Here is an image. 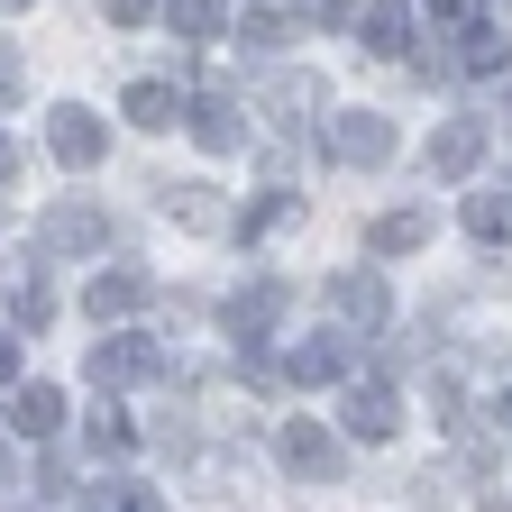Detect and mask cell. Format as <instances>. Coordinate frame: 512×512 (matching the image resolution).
<instances>
[{
  "label": "cell",
  "instance_id": "obj_1",
  "mask_svg": "<svg viewBox=\"0 0 512 512\" xmlns=\"http://www.w3.org/2000/svg\"><path fill=\"white\" fill-rule=\"evenodd\" d=\"M330 311L348 320L357 339H384V320H394V293H384V275H375V266H348V275L330 284Z\"/></svg>",
  "mask_w": 512,
  "mask_h": 512
},
{
  "label": "cell",
  "instance_id": "obj_2",
  "mask_svg": "<svg viewBox=\"0 0 512 512\" xmlns=\"http://www.w3.org/2000/svg\"><path fill=\"white\" fill-rule=\"evenodd\" d=\"M330 156H339V165H394V119H384V110L330 119Z\"/></svg>",
  "mask_w": 512,
  "mask_h": 512
},
{
  "label": "cell",
  "instance_id": "obj_3",
  "mask_svg": "<svg viewBox=\"0 0 512 512\" xmlns=\"http://www.w3.org/2000/svg\"><path fill=\"white\" fill-rule=\"evenodd\" d=\"M46 147H55V165H74V174L101 165V119H92L83 101H64V110L46 119Z\"/></svg>",
  "mask_w": 512,
  "mask_h": 512
},
{
  "label": "cell",
  "instance_id": "obj_4",
  "mask_svg": "<svg viewBox=\"0 0 512 512\" xmlns=\"http://www.w3.org/2000/svg\"><path fill=\"white\" fill-rule=\"evenodd\" d=\"M101 238H110V220H101V211H83V202L46 211V229H37V247H46V256H92Z\"/></svg>",
  "mask_w": 512,
  "mask_h": 512
},
{
  "label": "cell",
  "instance_id": "obj_5",
  "mask_svg": "<svg viewBox=\"0 0 512 512\" xmlns=\"http://www.w3.org/2000/svg\"><path fill=\"white\" fill-rule=\"evenodd\" d=\"M147 375H165V348H147V339H101L92 348V384H147Z\"/></svg>",
  "mask_w": 512,
  "mask_h": 512
},
{
  "label": "cell",
  "instance_id": "obj_6",
  "mask_svg": "<svg viewBox=\"0 0 512 512\" xmlns=\"http://www.w3.org/2000/svg\"><path fill=\"white\" fill-rule=\"evenodd\" d=\"M275 448H284V467H293V476H339V439L320 430V421H284Z\"/></svg>",
  "mask_w": 512,
  "mask_h": 512
},
{
  "label": "cell",
  "instance_id": "obj_7",
  "mask_svg": "<svg viewBox=\"0 0 512 512\" xmlns=\"http://www.w3.org/2000/svg\"><path fill=\"white\" fill-rule=\"evenodd\" d=\"M430 165H439L448 183H458V174H476V165H485V119H448L439 138H430Z\"/></svg>",
  "mask_w": 512,
  "mask_h": 512
},
{
  "label": "cell",
  "instance_id": "obj_8",
  "mask_svg": "<svg viewBox=\"0 0 512 512\" xmlns=\"http://www.w3.org/2000/svg\"><path fill=\"white\" fill-rule=\"evenodd\" d=\"M165 220H183V229H202V238L238 229V220L220 211V192H211V183H165Z\"/></svg>",
  "mask_w": 512,
  "mask_h": 512
},
{
  "label": "cell",
  "instance_id": "obj_9",
  "mask_svg": "<svg viewBox=\"0 0 512 512\" xmlns=\"http://www.w3.org/2000/svg\"><path fill=\"white\" fill-rule=\"evenodd\" d=\"M284 320V284H247V293H229V330H238V348H256Z\"/></svg>",
  "mask_w": 512,
  "mask_h": 512
},
{
  "label": "cell",
  "instance_id": "obj_10",
  "mask_svg": "<svg viewBox=\"0 0 512 512\" xmlns=\"http://www.w3.org/2000/svg\"><path fill=\"white\" fill-rule=\"evenodd\" d=\"M10 430L19 439H55L64 430V394H55V384H19V394H10Z\"/></svg>",
  "mask_w": 512,
  "mask_h": 512
},
{
  "label": "cell",
  "instance_id": "obj_11",
  "mask_svg": "<svg viewBox=\"0 0 512 512\" xmlns=\"http://www.w3.org/2000/svg\"><path fill=\"white\" fill-rule=\"evenodd\" d=\"M357 37H366V55H412V10L403 0H366Z\"/></svg>",
  "mask_w": 512,
  "mask_h": 512
},
{
  "label": "cell",
  "instance_id": "obj_12",
  "mask_svg": "<svg viewBox=\"0 0 512 512\" xmlns=\"http://www.w3.org/2000/svg\"><path fill=\"white\" fill-rule=\"evenodd\" d=\"M147 293H156L147 275H128V266H119V275H92V293H83V311H92V320H128V311H138Z\"/></svg>",
  "mask_w": 512,
  "mask_h": 512
},
{
  "label": "cell",
  "instance_id": "obj_13",
  "mask_svg": "<svg viewBox=\"0 0 512 512\" xmlns=\"http://www.w3.org/2000/svg\"><path fill=\"white\" fill-rule=\"evenodd\" d=\"M394 421H403V403L384 394V384H357V394H348V430L357 439H394Z\"/></svg>",
  "mask_w": 512,
  "mask_h": 512
},
{
  "label": "cell",
  "instance_id": "obj_14",
  "mask_svg": "<svg viewBox=\"0 0 512 512\" xmlns=\"http://www.w3.org/2000/svg\"><path fill=\"white\" fill-rule=\"evenodd\" d=\"M448 46H458V74H503V55H512L485 19H458V37H448Z\"/></svg>",
  "mask_w": 512,
  "mask_h": 512
},
{
  "label": "cell",
  "instance_id": "obj_15",
  "mask_svg": "<svg viewBox=\"0 0 512 512\" xmlns=\"http://www.w3.org/2000/svg\"><path fill=\"white\" fill-rule=\"evenodd\" d=\"M165 28L192 37V46H211V37L229 28V0H165Z\"/></svg>",
  "mask_w": 512,
  "mask_h": 512
},
{
  "label": "cell",
  "instance_id": "obj_16",
  "mask_svg": "<svg viewBox=\"0 0 512 512\" xmlns=\"http://www.w3.org/2000/svg\"><path fill=\"white\" fill-rule=\"evenodd\" d=\"M421 238H430V211H384V220L366 229V247H375V256H412Z\"/></svg>",
  "mask_w": 512,
  "mask_h": 512
},
{
  "label": "cell",
  "instance_id": "obj_17",
  "mask_svg": "<svg viewBox=\"0 0 512 512\" xmlns=\"http://www.w3.org/2000/svg\"><path fill=\"white\" fill-rule=\"evenodd\" d=\"M293 220H302V192H266L256 211H238L229 238H275V229H293Z\"/></svg>",
  "mask_w": 512,
  "mask_h": 512
},
{
  "label": "cell",
  "instance_id": "obj_18",
  "mask_svg": "<svg viewBox=\"0 0 512 512\" xmlns=\"http://www.w3.org/2000/svg\"><path fill=\"white\" fill-rule=\"evenodd\" d=\"M138 128H174L183 119V101H174V83H128V101H119Z\"/></svg>",
  "mask_w": 512,
  "mask_h": 512
},
{
  "label": "cell",
  "instance_id": "obj_19",
  "mask_svg": "<svg viewBox=\"0 0 512 512\" xmlns=\"http://www.w3.org/2000/svg\"><path fill=\"white\" fill-rule=\"evenodd\" d=\"M458 220H467L476 238L503 247V238H512V192H467V211H458Z\"/></svg>",
  "mask_w": 512,
  "mask_h": 512
},
{
  "label": "cell",
  "instance_id": "obj_20",
  "mask_svg": "<svg viewBox=\"0 0 512 512\" xmlns=\"http://www.w3.org/2000/svg\"><path fill=\"white\" fill-rule=\"evenodd\" d=\"M183 128H192V138H202L211 156H238V119H229L220 101H202V110H183Z\"/></svg>",
  "mask_w": 512,
  "mask_h": 512
},
{
  "label": "cell",
  "instance_id": "obj_21",
  "mask_svg": "<svg viewBox=\"0 0 512 512\" xmlns=\"http://www.w3.org/2000/svg\"><path fill=\"white\" fill-rule=\"evenodd\" d=\"M284 375H293V384H339V375H348V357H339L330 339H311V348H293V366H284Z\"/></svg>",
  "mask_w": 512,
  "mask_h": 512
},
{
  "label": "cell",
  "instance_id": "obj_22",
  "mask_svg": "<svg viewBox=\"0 0 512 512\" xmlns=\"http://www.w3.org/2000/svg\"><path fill=\"white\" fill-rule=\"evenodd\" d=\"M83 512H165V494L156 485H101V494H83Z\"/></svg>",
  "mask_w": 512,
  "mask_h": 512
},
{
  "label": "cell",
  "instance_id": "obj_23",
  "mask_svg": "<svg viewBox=\"0 0 512 512\" xmlns=\"http://www.w3.org/2000/svg\"><path fill=\"white\" fill-rule=\"evenodd\" d=\"M10 311L28 320V330H46V320H55V293H46L37 275H10Z\"/></svg>",
  "mask_w": 512,
  "mask_h": 512
},
{
  "label": "cell",
  "instance_id": "obj_24",
  "mask_svg": "<svg viewBox=\"0 0 512 512\" xmlns=\"http://www.w3.org/2000/svg\"><path fill=\"white\" fill-rule=\"evenodd\" d=\"M302 110H320V83H311V74H284V83H275V119L302 128Z\"/></svg>",
  "mask_w": 512,
  "mask_h": 512
},
{
  "label": "cell",
  "instance_id": "obj_25",
  "mask_svg": "<svg viewBox=\"0 0 512 512\" xmlns=\"http://www.w3.org/2000/svg\"><path fill=\"white\" fill-rule=\"evenodd\" d=\"M92 448H110V458H128V448H138V430H128V421H119V412L101 403V412H92Z\"/></svg>",
  "mask_w": 512,
  "mask_h": 512
},
{
  "label": "cell",
  "instance_id": "obj_26",
  "mask_svg": "<svg viewBox=\"0 0 512 512\" xmlns=\"http://www.w3.org/2000/svg\"><path fill=\"white\" fill-rule=\"evenodd\" d=\"M238 37H247V46H284V37H293V28H284V19H275V10H247V19H238Z\"/></svg>",
  "mask_w": 512,
  "mask_h": 512
},
{
  "label": "cell",
  "instance_id": "obj_27",
  "mask_svg": "<svg viewBox=\"0 0 512 512\" xmlns=\"http://www.w3.org/2000/svg\"><path fill=\"white\" fill-rule=\"evenodd\" d=\"M19 92H28V55H19V46H0V110H10Z\"/></svg>",
  "mask_w": 512,
  "mask_h": 512
},
{
  "label": "cell",
  "instance_id": "obj_28",
  "mask_svg": "<svg viewBox=\"0 0 512 512\" xmlns=\"http://www.w3.org/2000/svg\"><path fill=\"white\" fill-rule=\"evenodd\" d=\"M101 10H110V28H147V19L165 10V0H101Z\"/></svg>",
  "mask_w": 512,
  "mask_h": 512
},
{
  "label": "cell",
  "instance_id": "obj_29",
  "mask_svg": "<svg viewBox=\"0 0 512 512\" xmlns=\"http://www.w3.org/2000/svg\"><path fill=\"white\" fill-rule=\"evenodd\" d=\"M348 10H357V0H302V19H320V28H339Z\"/></svg>",
  "mask_w": 512,
  "mask_h": 512
},
{
  "label": "cell",
  "instance_id": "obj_30",
  "mask_svg": "<svg viewBox=\"0 0 512 512\" xmlns=\"http://www.w3.org/2000/svg\"><path fill=\"white\" fill-rule=\"evenodd\" d=\"M430 19H448V28H458V19H467V0H430Z\"/></svg>",
  "mask_w": 512,
  "mask_h": 512
},
{
  "label": "cell",
  "instance_id": "obj_31",
  "mask_svg": "<svg viewBox=\"0 0 512 512\" xmlns=\"http://www.w3.org/2000/svg\"><path fill=\"white\" fill-rule=\"evenodd\" d=\"M19 375V339H0V384H10Z\"/></svg>",
  "mask_w": 512,
  "mask_h": 512
},
{
  "label": "cell",
  "instance_id": "obj_32",
  "mask_svg": "<svg viewBox=\"0 0 512 512\" xmlns=\"http://www.w3.org/2000/svg\"><path fill=\"white\" fill-rule=\"evenodd\" d=\"M10 174H19V147H10V138H0V183H10Z\"/></svg>",
  "mask_w": 512,
  "mask_h": 512
},
{
  "label": "cell",
  "instance_id": "obj_33",
  "mask_svg": "<svg viewBox=\"0 0 512 512\" xmlns=\"http://www.w3.org/2000/svg\"><path fill=\"white\" fill-rule=\"evenodd\" d=\"M10 476H19V467H10V448H0V494H10Z\"/></svg>",
  "mask_w": 512,
  "mask_h": 512
},
{
  "label": "cell",
  "instance_id": "obj_34",
  "mask_svg": "<svg viewBox=\"0 0 512 512\" xmlns=\"http://www.w3.org/2000/svg\"><path fill=\"white\" fill-rule=\"evenodd\" d=\"M494 421H503V430H512V394H503V403H494Z\"/></svg>",
  "mask_w": 512,
  "mask_h": 512
}]
</instances>
